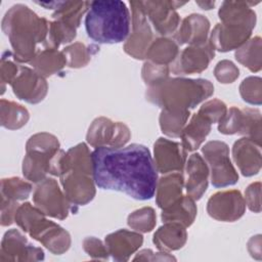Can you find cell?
Segmentation results:
<instances>
[{"label":"cell","mask_w":262,"mask_h":262,"mask_svg":"<svg viewBox=\"0 0 262 262\" xmlns=\"http://www.w3.org/2000/svg\"><path fill=\"white\" fill-rule=\"evenodd\" d=\"M91 156L93 178L99 188L122 191L139 201L155 195L158 171L146 146L132 143L121 147H96Z\"/></svg>","instance_id":"1"},{"label":"cell","mask_w":262,"mask_h":262,"mask_svg":"<svg viewBox=\"0 0 262 262\" xmlns=\"http://www.w3.org/2000/svg\"><path fill=\"white\" fill-rule=\"evenodd\" d=\"M1 28L9 39L14 59L30 63L41 50L38 45L43 46L47 38L49 21L27 5L15 4L4 14Z\"/></svg>","instance_id":"2"},{"label":"cell","mask_w":262,"mask_h":262,"mask_svg":"<svg viewBox=\"0 0 262 262\" xmlns=\"http://www.w3.org/2000/svg\"><path fill=\"white\" fill-rule=\"evenodd\" d=\"M131 14L126 3L120 0L91 1L85 15L88 37L100 44L126 41L130 34Z\"/></svg>","instance_id":"3"},{"label":"cell","mask_w":262,"mask_h":262,"mask_svg":"<svg viewBox=\"0 0 262 262\" xmlns=\"http://www.w3.org/2000/svg\"><path fill=\"white\" fill-rule=\"evenodd\" d=\"M213 92V84L206 79L167 78L148 86L145 97L162 110L189 111L210 97Z\"/></svg>","instance_id":"4"},{"label":"cell","mask_w":262,"mask_h":262,"mask_svg":"<svg viewBox=\"0 0 262 262\" xmlns=\"http://www.w3.org/2000/svg\"><path fill=\"white\" fill-rule=\"evenodd\" d=\"M46 215L30 203L19 205L14 222L31 237L41 243L52 254L60 255L71 246L70 233L53 221L46 219Z\"/></svg>","instance_id":"5"},{"label":"cell","mask_w":262,"mask_h":262,"mask_svg":"<svg viewBox=\"0 0 262 262\" xmlns=\"http://www.w3.org/2000/svg\"><path fill=\"white\" fill-rule=\"evenodd\" d=\"M202 152L209 167L214 187H225L238 181V174L230 161L229 147L225 142L209 141L202 147Z\"/></svg>","instance_id":"6"},{"label":"cell","mask_w":262,"mask_h":262,"mask_svg":"<svg viewBox=\"0 0 262 262\" xmlns=\"http://www.w3.org/2000/svg\"><path fill=\"white\" fill-rule=\"evenodd\" d=\"M222 134H242L261 146V113L257 108L231 106L218 122Z\"/></svg>","instance_id":"7"},{"label":"cell","mask_w":262,"mask_h":262,"mask_svg":"<svg viewBox=\"0 0 262 262\" xmlns=\"http://www.w3.org/2000/svg\"><path fill=\"white\" fill-rule=\"evenodd\" d=\"M33 202L46 216L59 220L66 219L71 210L77 211L60 189L57 181L49 177L38 182L33 193Z\"/></svg>","instance_id":"8"},{"label":"cell","mask_w":262,"mask_h":262,"mask_svg":"<svg viewBox=\"0 0 262 262\" xmlns=\"http://www.w3.org/2000/svg\"><path fill=\"white\" fill-rule=\"evenodd\" d=\"M130 6L132 32L124 44V50L136 59H143L154 41V31L145 15L142 1H131Z\"/></svg>","instance_id":"9"},{"label":"cell","mask_w":262,"mask_h":262,"mask_svg":"<svg viewBox=\"0 0 262 262\" xmlns=\"http://www.w3.org/2000/svg\"><path fill=\"white\" fill-rule=\"evenodd\" d=\"M131 133L127 125L99 117L89 126L86 140L94 148L121 147L129 141Z\"/></svg>","instance_id":"10"},{"label":"cell","mask_w":262,"mask_h":262,"mask_svg":"<svg viewBox=\"0 0 262 262\" xmlns=\"http://www.w3.org/2000/svg\"><path fill=\"white\" fill-rule=\"evenodd\" d=\"M185 4L186 2L177 1H142L147 20L152 31L160 37L176 32L180 23L176 9Z\"/></svg>","instance_id":"11"},{"label":"cell","mask_w":262,"mask_h":262,"mask_svg":"<svg viewBox=\"0 0 262 262\" xmlns=\"http://www.w3.org/2000/svg\"><path fill=\"white\" fill-rule=\"evenodd\" d=\"M59 178L63 192L72 205L83 206L93 200L96 192L93 173L70 169Z\"/></svg>","instance_id":"12"},{"label":"cell","mask_w":262,"mask_h":262,"mask_svg":"<svg viewBox=\"0 0 262 262\" xmlns=\"http://www.w3.org/2000/svg\"><path fill=\"white\" fill-rule=\"evenodd\" d=\"M245 211V200L241 191L236 189L218 191L211 195L207 203L208 214L218 221H236L244 215Z\"/></svg>","instance_id":"13"},{"label":"cell","mask_w":262,"mask_h":262,"mask_svg":"<svg viewBox=\"0 0 262 262\" xmlns=\"http://www.w3.org/2000/svg\"><path fill=\"white\" fill-rule=\"evenodd\" d=\"M215 56V50L207 41L202 45H191L178 53L170 71L174 75H191L205 71Z\"/></svg>","instance_id":"14"},{"label":"cell","mask_w":262,"mask_h":262,"mask_svg":"<svg viewBox=\"0 0 262 262\" xmlns=\"http://www.w3.org/2000/svg\"><path fill=\"white\" fill-rule=\"evenodd\" d=\"M43 259V250L30 244L16 228L9 229L4 233L0 248V261H39Z\"/></svg>","instance_id":"15"},{"label":"cell","mask_w":262,"mask_h":262,"mask_svg":"<svg viewBox=\"0 0 262 262\" xmlns=\"http://www.w3.org/2000/svg\"><path fill=\"white\" fill-rule=\"evenodd\" d=\"M14 95L28 103H39L42 101L48 90V85L44 77L34 69L20 66L15 78L10 83Z\"/></svg>","instance_id":"16"},{"label":"cell","mask_w":262,"mask_h":262,"mask_svg":"<svg viewBox=\"0 0 262 262\" xmlns=\"http://www.w3.org/2000/svg\"><path fill=\"white\" fill-rule=\"evenodd\" d=\"M154 163L157 171L162 174L182 172L186 150L181 143L160 137L154 144Z\"/></svg>","instance_id":"17"},{"label":"cell","mask_w":262,"mask_h":262,"mask_svg":"<svg viewBox=\"0 0 262 262\" xmlns=\"http://www.w3.org/2000/svg\"><path fill=\"white\" fill-rule=\"evenodd\" d=\"M253 28L234 23L217 24L210 36L209 42L214 50L227 52L238 49L250 38Z\"/></svg>","instance_id":"18"},{"label":"cell","mask_w":262,"mask_h":262,"mask_svg":"<svg viewBox=\"0 0 262 262\" xmlns=\"http://www.w3.org/2000/svg\"><path fill=\"white\" fill-rule=\"evenodd\" d=\"M209 19L198 13L185 16L174 34V41L179 45H202L208 41Z\"/></svg>","instance_id":"19"},{"label":"cell","mask_w":262,"mask_h":262,"mask_svg":"<svg viewBox=\"0 0 262 262\" xmlns=\"http://www.w3.org/2000/svg\"><path fill=\"white\" fill-rule=\"evenodd\" d=\"M108 254L115 261H127L143 243V236L136 231L119 229L104 238Z\"/></svg>","instance_id":"20"},{"label":"cell","mask_w":262,"mask_h":262,"mask_svg":"<svg viewBox=\"0 0 262 262\" xmlns=\"http://www.w3.org/2000/svg\"><path fill=\"white\" fill-rule=\"evenodd\" d=\"M232 158L242 174L250 177L261 169L260 145L248 137L236 140L232 146Z\"/></svg>","instance_id":"21"},{"label":"cell","mask_w":262,"mask_h":262,"mask_svg":"<svg viewBox=\"0 0 262 262\" xmlns=\"http://www.w3.org/2000/svg\"><path fill=\"white\" fill-rule=\"evenodd\" d=\"M185 171L187 176L185 181L187 195L198 201L208 188L209 167L200 154L193 152L185 163Z\"/></svg>","instance_id":"22"},{"label":"cell","mask_w":262,"mask_h":262,"mask_svg":"<svg viewBox=\"0 0 262 262\" xmlns=\"http://www.w3.org/2000/svg\"><path fill=\"white\" fill-rule=\"evenodd\" d=\"M91 1H54V2H37L46 9H55L52 14L53 20L60 21L73 29L80 26L82 16L87 13Z\"/></svg>","instance_id":"23"},{"label":"cell","mask_w":262,"mask_h":262,"mask_svg":"<svg viewBox=\"0 0 262 262\" xmlns=\"http://www.w3.org/2000/svg\"><path fill=\"white\" fill-rule=\"evenodd\" d=\"M184 177L181 172H172L158 179L156 203L162 210L177 203L182 196Z\"/></svg>","instance_id":"24"},{"label":"cell","mask_w":262,"mask_h":262,"mask_svg":"<svg viewBox=\"0 0 262 262\" xmlns=\"http://www.w3.org/2000/svg\"><path fill=\"white\" fill-rule=\"evenodd\" d=\"M186 227L177 222H165L154 234L152 242L162 252L181 249L187 239Z\"/></svg>","instance_id":"25"},{"label":"cell","mask_w":262,"mask_h":262,"mask_svg":"<svg viewBox=\"0 0 262 262\" xmlns=\"http://www.w3.org/2000/svg\"><path fill=\"white\" fill-rule=\"evenodd\" d=\"M211 126L212 123L207 118L199 113L194 114L180 134L181 144L184 149L186 151L198 149L210 133Z\"/></svg>","instance_id":"26"},{"label":"cell","mask_w":262,"mask_h":262,"mask_svg":"<svg viewBox=\"0 0 262 262\" xmlns=\"http://www.w3.org/2000/svg\"><path fill=\"white\" fill-rule=\"evenodd\" d=\"M56 152H47V151H41L36 149H26V156L23 161L24 176L28 180L35 183H38L43 179H45L48 173L50 160Z\"/></svg>","instance_id":"27"},{"label":"cell","mask_w":262,"mask_h":262,"mask_svg":"<svg viewBox=\"0 0 262 262\" xmlns=\"http://www.w3.org/2000/svg\"><path fill=\"white\" fill-rule=\"evenodd\" d=\"M196 212L194 200L189 195H183L177 203L162 211L161 219L163 222H177L188 227L194 221Z\"/></svg>","instance_id":"28"},{"label":"cell","mask_w":262,"mask_h":262,"mask_svg":"<svg viewBox=\"0 0 262 262\" xmlns=\"http://www.w3.org/2000/svg\"><path fill=\"white\" fill-rule=\"evenodd\" d=\"M30 64L38 74L46 78L60 72L67 66V61L62 51L44 48L38 51Z\"/></svg>","instance_id":"29"},{"label":"cell","mask_w":262,"mask_h":262,"mask_svg":"<svg viewBox=\"0 0 262 262\" xmlns=\"http://www.w3.org/2000/svg\"><path fill=\"white\" fill-rule=\"evenodd\" d=\"M178 44L170 38L158 37L149 45L145 58L156 64L169 66L179 53Z\"/></svg>","instance_id":"30"},{"label":"cell","mask_w":262,"mask_h":262,"mask_svg":"<svg viewBox=\"0 0 262 262\" xmlns=\"http://www.w3.org/2000/svg\"><path fill=\"white\" fill-rule=\"evenodd\" d=\"M28 110L13 101L1 99L0 102V122L1 125L9 130L21 128L29 121Z\"/></svg>","instance_id":"31"},{"label":"cell","mask_w":262,"mask_h":262,"mask_svg":"<svg viewBox=\"0 0 262 262\" xmlns=\"http://www.w3.org/2000/svg\"><path fill=\"white\" fill-rule=\"evenodd\" d=\"M189 115L190 113L187 110H162L159 119L162 132L169 137H180Z\"/></svg>","instance_id":"32"},{"label":"cell","mask_w":262,"mask_h":262,"mask_svg":"<svg viewBox=\"0 0 262 262\" xmlns=\"http://www.w3.org/2000/svg\"><path fill=\"white\" fill-rule=\"evenodd\" d=\"M235 59L251 72L261 70V38L256 36L236 49Z\"/></svg>","instance_id":"33"},{"label":"cell","mask_w":262,"mask_h":262,"mask_svg":"<svg viewBox=\"0 0 262 262\" xmlns=\"http://www.w3.org/2000/svg\"><path fill=\"white\" fill-rule=\"evenodd\" d=\"M98 49L99 48L95 45L85 46L83 43L76 42L62 49V53L66 57L68 67L79 69L85 67Z\"/></svg>","instance_id":"34"},{"label":"cell","mask_w":262,"mask_h":262,"mask_svg":"<svg viewBox=\"0 0 262 262\" xmlns=\"http://www.w3.org/2000/svg\"><path fill=\"white\" fill-rule=\"evenodd\" d=\"M32 191V184L19 177L1 179V199L18 202L27 200Z\"/></svg>","instance_id":"35"},{"label":"cell","mask_w":262,"mask_h":262,"mask_svg":"<svg viewBox=\"0 0 262 262\" xmlns=\"http://www.w3.org/2000/svg\"><path fill=\"white\" fill-rule=\"evenodd\" d=\"M157 222L156 212L150 207H143L132 212L127 219L129 227L138 232H149Z\"/></svg>","instance_id":"36"},{"label":"cell","mask_w":262,"mask_h":262,"mask_svg":"<svg viewBox=\"0 0 262 262\" xmlns=\"http://www.w3.org/2000/svg\"><path fill=\"white\" fill-rule=\"evenodd\" d=\"M260 77H248L239 85V93L243 98L248 103L251 104H261L262 100V85Z\"/></svg>","instance_id":"37"},{"label":"cell","mask_w":262,"mask_h":262,"mask_svg":"<svg viewBox=\"0 0 262 262\" xmlns=\"http://www.w3.org/2000/svg\"><path fill=\"white\" fill-rule=\"evenodd\" d=\"M0 74H1V94L5 91V86L7 84L10 85L12 80L17 75L20 64L13 57V53L11 51H4L1 57L0 64Z\"/></svg>","instance_id":"38"},{"label":"cell","mask_w":262,"mask_h":262,"mask_svg":"<svg viewBox=\"0 0 262 262\" xmlns=\"http://www.w3.org/2000/svg\"><path fill=\"white\" fill-rule=\"evenodd\" d=\"M169 72H170L169 66L156 64L151 61L146 60L143 63V67L141 70V76L144 83L147 86H151L169 78Z\"/></svg>","instance_id":"39"},{"label":"cell","mask_w":262,"mask_h":262,"mask_svg":"<svg viewBox=\"0 0 262 262\" xmlns=\"http://www.w3.org/2000/svg\"><path fill=\"white\" fill-rule=\"evenodd\" d=\"M226 104L219 99H211L205 102L199 110V114L207 118L212 124L218 123L226 114Z\"/></svg>","instance_id":"40"},{"label":"cell","mask_w":262,"mask_h":262,"mask_svg":"<svg viewBox=\"0 0 262 262\" xmlns=\"http://www.w3.org/2000/svg\"><path fill=\"white\" fill-rule=\"evenodd\" d=\"M214 75L220 83L228 84L234 82L238 78L239 71L232 61L224 59L216 64Z\"/></svg>","instance_id":"41"},{"label":"cell","mask_w":262,"mask_h":262,"mask_svg":"<svg viewBox=\"0 0 262 262\" xmlns=\"http://www.w3.org/2000/svg\"><path fill=\"white\" fill-rule=\"evenodd\" d=\"M83 249L93 259L107 260L110 255L105 245H103L100 239L94 236H88L84 238Z\"/></svg>","instance_id":"42"},{"label":"cell","mask_w":262,"mask_h":262,"mask_svg":"<svg viewBox=\"0 0 262 262\" xmlns=\"http://www.w3.org/2000/svg\"><path fill=\"white\" fill-rule=\"evenodd\" d=\"M260 194H261V183L254 182L250 184L245 191V203L248 208L255 212L260 213L261 211V203H260Z\"/></svg>","instance_id":"43"},{"label":"cell","mask_w":262,"mask_h":262,"mask_svg":"<svg viewBox=\"0 0 262 262\" xmlns=\"http://www.w3.org/2000/svg\"><path fill=\"white\" fill-rule=\"evenodd\" d=\"M19 205L17 202L1 199V225L8 226L14 222V217Z\"/></svg>","instance_id":"44"},{"label":"cell","mask_w":262,"mask_h":262,"mask_svg":"<svg viewBox=\"0 0 262 262\" xmlns=\"http://www.w3.org/2000/svg\"><path fill=\"white\" fill-rule=\"evenodd\" d=\"M133 260H175L173 256H170L167 252H160L155 255V253L151 250H142L139 252Z\"/></svg>","instance_id":"45"},{"label":"cell","mask_w":262,"mask_h":262,"mask_svg":"<svg viewBox=\"0 0 262 262\" xmlns=\"http://www.w3.org/2000/svg\"><path fill=\"white\" fill-rule=\"evenodd\" d=\"M199 6L202 7V9H211L214 7L215 2H195Z\"/></svg>","instance_id":"46"}]
</instances>
